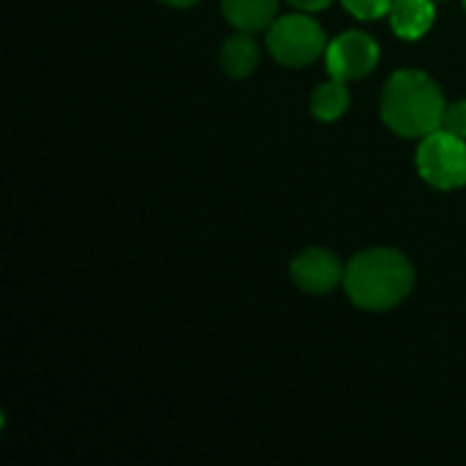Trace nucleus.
<instances>
[{
    "label": "nucleus",
    "instance_id": "f257e3e1",
    "mask_svg": "<svg viewBox=\"0 0 466 466\" xmlns=\"http://www.w3.org/2000/svg\"><path fill=\"white\" fill-rule=\"evenodd\" d=\"M415 287L412 262L396 248H366L344 270V289L358 309H396Z\"/></svg>",
    "mask_w": 466,
    "mask_h": 466
},
{
    "label": "nucleus",
    "instance_id": "f03ea898",
    "mask_svg": "<svg viewBox=\"0 0 466 466\" xmlns=\"http://www.w3.org/2000/svg\"><path fill=\"white\" fill-rule=\"evenodd\" d=\"M442 87L415 68L396 71L382 90V120L390 131L407 139H423L442 126L445 115Z\"/></svg>",
    "mask_w": 466,
    "mask_h": 466
},
{
    "label": "nucleus",
    "instance_id": "7ed1b4c3",
    "mask_svg": "<svg viewBox=\"0 0 466 466\" xmlns=\"http://www.w3.org/2000/svg\"><path fill=\"white\" fill-rule=\"evenodd\" d=\"M268 49L279 63L298 68L322 57L328 49V38L322 25L311 19L309 11H300V14L279 16L268 27Z\"/></svg>",
    "mask_w": 466,
    "mask_h": 466
},
{
    "label": "nucleus",
    "instance_id": "20e7f679",
    "mask_svg": "<svg viewBox=\"0 0 466 466\" xmlns=\"http://www.w3.org/2000/svg\"><path fill=\"white\" fill-rule=\"evenodd\" d=\"M418 172L440 191L466 186V139L445 128L426 134L418 145Z\"/></svg>",
    "mask_w": 466,
    "mask_h": 466
},
{
    "label": "nucleus",
    "instance_id": "39448f33",
    "mask_svg": "<svg viewBox=\"0 0 466 466\" xmlns=\"http://www.w3.org/2000/svg\"><path fill=\"white\" fill-rule=\"evenodd\" d=\"M325 60L330 76H339L344 82L363 79L380 63V44L363 30H347L328 44Z\"/></svg>",
    "mask_w": 466,
    "mask_h": 466
},
{
    "label": "nucleus",
    "instance_id": "423d86ee",
    "mask_svg": "<svg viewBox=\"0 0 466 466\" xmlns=\"http://www.w3.org/2000/svg\"><path fill=\"white\" fill-rule=\"evenodd\" d=\"M344 270L347 268H341L336 254H330L328 248H306L292 262V281L303 292L325 295L339 281H344Z\"/></svg>",
    "mask_w": 466,
    "mask_h": 466
},
{
    "label": "nucleus",
    "instance_id": "0eeeda50",
    "mask_svg": "<svg viewBox=\"0 0 466 466\" xmlns=\"http://www.w3.org/2000/svg\"><path fill=\"white\" fill-rule=\"evenodd\" d=\"M390 27L404 41L423 38L437 16V0H393L390 5Z\"/></svg>",
    "mask_w": 466,
    "mask_h": 466
},
{
    "label": "nucleus",
    "instance_id": "6e6552de",
    "mask_svg": "<svg viewBox=\"0 0 466 466\" xmlns=\"http://www.w3.org/2000/svg\"><path fill=\"white\" fill-rule=\"evenodd\" d=\"M221 11L238 30L254 33L276 22L279 0H221Z\"/></svg>",
    "mask_w": 466,
    "mask_h": 466
},
{
    "label": "nucleus",
    "instance_id": "1a4fd4ad",
    "mask_svg": "<svg viewBox=\"0 0 466 466\" xmlns=\"http://www.w3.org/2000/svg\"><path fill=\"white\" fill-rule=\"evenodd\" d=\"M257 63H259V46H257V41L246 30L229 35L227 44L221 46V66L235 79L248 76L257 68Z\"/></svg>",
    "mask_w": 466,
    "mask_h": 466
},
{
    "label": "nucleus",
    "instance_id": "9d476101",
    "mask_svg": "<svg viewBox=\"0 0 466 466\" xmlns=\"http://www.w3.org/2000/svg\"><path fill=\"white\" fill-rule=\"evenodd\" d=\"M347 106H350V93H347L344 79H339V76L322 82V85L314 90V96H311V112H314V117L322 120V123L339 120V117L347 112Z\"/></svg>",
    "mask_w": 466,
    "mask_h": 466
},
{
    "label": "nucleus",
    "instance_id": "9b49d317",
    "mask_svg": "<svg viewBox=\"0 0 466 466\" xmlns=\"http://www.w3.org/2000/svg\"><path fill=\"white\" fill-rule=\"evenodd\" d=\"M344 8L358 19H380L390 14L393 0H341Z\"/></svg>",
    "mask_w": 466,
    "mask_h": 466
},
{
    "label": "nucleus",
    "instance_id": "f8f14e48",
    "mask_svg": "<svg viewBox=\"0 0 466 466\" xmlns=\"http://www.w3.org/2000/svg\"><path fill=\"white\" fill-rule=\"evenodd\" d=\"M440 128H445V131H451V134L466 139V101H453V104L445 106V115H442V126Z\"/></svg>",
    "mask_w": 466,
    "mask_h": 466
},
{
    "label": "nucleus",
    "instance_id": "ddd939ff",
    "mask_svg": "<svg viewBox=\"0 0 466 466\" xmlns=\"http://www.w3.org/2000/svg\"><path fill=\"white\" fill-rule=\"evenodd\" d=\"M287 3H292L295 8H300V11H322V8H328L333 0H287Z\"/></svg>",
    "mask_w": 466,
    "mask_h": 466
},
{
    "label": "nucleus",
    "instance_id": "4468645a",
    "mask_svg": "<svg viewBox=\"0 0 466 466\" xmlns=\"http://www.w3.org/2000/svg\"><path fill=\"white\" fill-rule=\"evenodd\" d=\"M161 3L175 5V8H188V5H194V3H199V0H161Z\"/></svg>",
    "mask_w": 466,
    "mask_h": 466
},
{
    "label": "nucleus",
    "instance_id": "2eb2a0df",
    "mask_svg": "<svg viewBox=\"0 0 466 466\" xmlns=\"http://www.w3.org/2000/svg\"><path fill=\"white\" fill-rule=\"evenodd\" d=\"M437 3H442V0H437Z\"/></svg>",
    "mask_w": 466,
    "mask_h": 466
},
{
    "label": "nucleus",
    "instance_id": "dca6fc26",
    "mask_svg": "<svg viewBox=\"0 0 466 466\" xmlns=\"http://www.w3.org/2000/svg\"><path fill=\"white\" fill-rule=\"evenodd\" d=\"M464 5H466V0H464Z\"/></svg>",
    "mask_w": 466,
    "mask_h": 466
}]
</instances>
